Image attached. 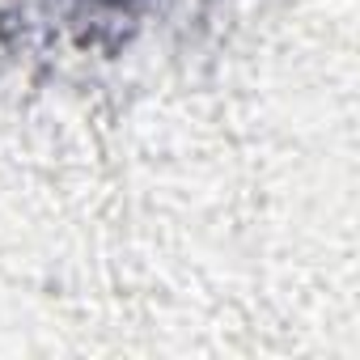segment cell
Here are the masks:
<instances>
[{"label":"cell","mask_w":360,"mask_h":360,"mask_svg":"<svg viewBox=\"0 0 360 360\" xmlns=\"http://www.w3.org/2000/svg\"><path fill=\"white\" fill-rule=\"evenodd\" d=\"M106 5H131V0H106Z\"/></svg>","instance_id":"6da1fadb"}]
</instances>
